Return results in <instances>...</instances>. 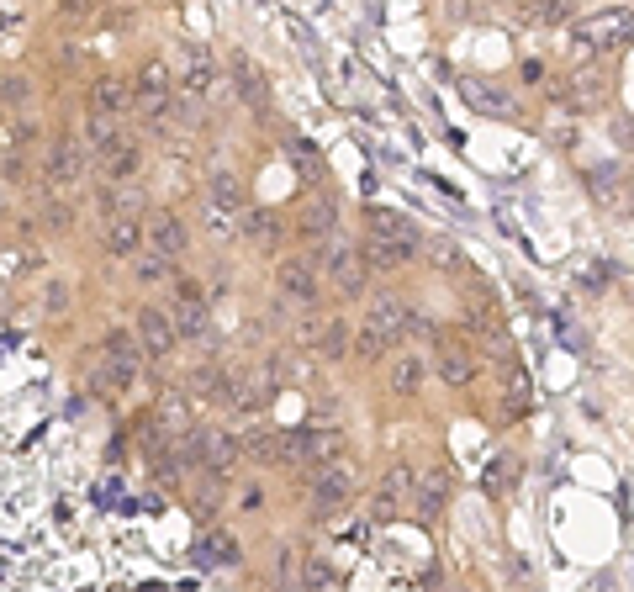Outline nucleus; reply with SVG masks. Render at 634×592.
I'll list each match as a JSON object with an SVG mask.
<instances>
[{
  "instance_id": "obj_1",
  "label": "nucleus",
  "mask_w": 634,
  "mask_h": 592,
  "mask_svg": "<svg viewBox=\"0 0 634 592\" xmlns=\"http://www.w3.org/2000/svg\"><path fill=\"white\" fill-rule=\"evenodd\" d=\"M175 339H196V344H207L212 339V318H207V296H201L196 281H180L175 286Z\"/></svg>"
},
{
  "instance_id": "obj_2",
  "label": "nucleus",
  "mask_w": 634,
  "mask_h": 592,
  "mask_svg": "<svg viewBox=\"0 0 634 592\" xmlns=\"http://www.w3.org/2000/svg\"><path fill=\"white\" fill-rule=\"evenodd\" d=\"M275 286H281L286 302H296V307H317V259H312V254L281 259V265H275Z\"/></svg>"
},
{
  "instance_id": "obj_3",
  "label": "nucleus",
  "mask_w": 634,
  "mask_h": 592,
  "mask_svg": "<svg viewBox=\"0 0 634 592\" xmlns=\"http://www.w3.org/2000/svg\"><path fill=\"white\" fill-rule=\"evenodd\" d=\"M196 455H201V471L233 476V466L244 460V444H238V434H228V429H201L196 434Z\"/></svg>"
},
{
  "instance_id": "obj_4",
  "label": "nucleus",
  "mask_w": 634,
  "mask_h": 592,
  "mask_svg": "<svg viewBox=\"0 0 634 592\" xmlns=\"http://www.w3.org/2000/svg\"><path fill=\"white\" fill-rule=\"evenodd\" d=\"M133 339H138V349H143L148 360H170V355H175V344H180V339H175V328H170V318H164L159 307H143V312H138Z\"/></svg>"
},
{
  "instance_id": "obj_5",
  "label": "nucleus",
  "mask_w": 634,
  "mask_h": 592,
  "mask_svg": "<svg viewBox=\"0 0 634 592\" xmlns=\"http://www.w3.org/2000/svg\"><path fill=\"white\" fill-rule=\"evenodd\" d=\"M354 492V476L344 471V460H317L312 466V497L317 508H344Z\"/></svg>"
},
{
  "instance_id": "obj_6",
  "label": "nucleus",
  "mask_w": 634,
  "mask_h": 592,
  "mask_svg": "<svg viewBox=\"0 0 634 592\" xmlns=\"http://www.w3.org/2000/svg\"><path fill=\"white\" fill-rule=\"evenodd\" d=\"M143 238H148V249H159V254H170V259H180L185 244H191V233H185L180 212H148L143 217Z\"/></svg>"
},
{
  "instance_id": "obj_7",
  "label": "nucleus",
  "mask_w": 634,
  "mask_h": 592,
  "mask_svg": "<svg viewBox=\"0 0 634 592\" xmlns=\"http://www.w3.org/2000/svg\"><path fill=\"white\" fill-rule=\"evenodd\" d=\"M106 254L133 259L143 249V212H106V233H101Z\"/></svg>"
},
{
  "instance_id": "obj_8",
  "label": "nucleus",
  "mask_w": 634,
  "mask_h": 592,
  "mask_svg": "<svg viewBox=\"0 0 634 592\" xmlns=\"http://www.w3.org/2000/svg\"><path fill=\"white\" fill-rule=\"evenodd\" d=\"M323 270L339 281L344 296H360V291H365V270H360V259H354V244H344V238L323 254Z\"/></svg>"
},
{
  "instance_id": "obj_9",
  "label": "nucleus",
  "mask_w": 634,
  "mask_h": 592,
  "mask_svg": "<svg viewBox=\"0 0 634 592\" xmlns=\"http://www.w3.org/2000/svg\"><path fill=\"white\" fill-rule=\"evenodd\" d=\"M434 370H439V381H444V386H471V381H476V360L465 355L460 344H444V339H439Z\"/></svg>"
},
{
  "instance_id": "obj_10",
  "label": "nucleus",
  "mask_w": 634,
  "mask_h": 592,
  "mask_svg": "<svg viewBox=\"0 0 634 592\" xmlns=\"http://www.w3.org/2000/svg\"><path fill=\"white\" fill-rule=\"evenodd\" d=\"M344 450H349V439H344V429H302V455L312 460H344Z\"/></svg>"
},
{
  "instance_id": "obj_11",
  "label": "nucleus",
  "mask_w": 634,
  "mask_h": 592,
  "mask_svg": "<svg viewBox=\"0 0 634 592\" xmlns=\"http://www.w3.org/2000/svg\"><path fill=\"white\" fill-rule=\"evenodd\" d=\"M233 74H238V96H244V106H254L259 117H270V101H265V74H259L244 53L233 59Z\"/></svg>"
},
{
  "instance_id": "obj_12",
  "label": "nucleus",
  "mask_w": 634,
  "mask_h": 592,
  "mask_svg": "<svg viewBox=\"0 0 634 592\" xmlns=\"http://www.w3.org/2000/svg\"><path fill=\"white\" fill-rule=\"evenodd\" d=\"M413 249H418V244H407V238H381V233H370V244H365V254H370V265H376V270L407 265V259H413Z\"/></svg>"
},
{
  "instance_id": "obj_13",
  "label": "nucleus",
  "mask_w": 634,
  "mask_h": 592,
  "mask_svg": "<svg viewBox=\"0 0 634 592\" xmlns=\"http://www.w3.org/2000/svg\"><path fill=\"white\" fill-rule=\"evenodd\" d=\"M43 180L48 185H74V180H80V148H74V143H53Z\"/></svg>"
},
{
  "instance_id": "obj_14",
  "label": "nucleus",
  "mask_w": 634,
  "mask_h": 592,
  "mask_svg": "<svg viewBox=\"0 0 634 592\" xmlns=\"http://www.w3.org/2000/svg\"><path fill=\"white\" fill-rule=\"evenodd\" d=\"M413 487H418V513L423 518H439L444 497H450V471H428L423 481H413Z\"/></svg>"
},
{
  "instance_id": "obj_15",
  "label": "nucleus",
  "mask_w": 634,
  "mask_h": 592,
  "mask_svg": "<svg viewBox=\"0 0 634 592\" xmlns=\"http://www.w3.org/2000/svg\"><path fill=\"white\" fill-rule=\"evenodd\" d=\"M185 90H191L196 101H207L217 90V69L207 59V48H191V69H185Z\"/></svg>"
},
{
  "instance_id": "obj_16",
  "label": "nucleus",
  "mask_w": 634,
  "mask_h": 592,
  "mask_svg": "<svg viewBox=\"0 0 634 592\" xmlns=\"http://www.w3.org/2000/svg\"><path fill=\"white\" fill-rule=\"evenodd\" d=\"M196 561H201V566H228V561H238V540H233V534H222V529L201 534Z\"/></svg>"
},
{
  "instance_id": "obj_17",
  "label": "nucleus",
  "mask_w": 634,
  "mask_h": 592,
  "mask_svg": "<svg viewBox=\"0 0 634 592\" xmlns=\"http://www.w3.org/2000/svg\"><path fill=\"white\" fill-rule=\"evenodd\" d=\"M386 386H391L397 397H418V392H423V360H418V355H402L397 365H391Z\"/></svg>"
},
{
  "instance_id": "obj_18",
  "label": "nucleus",
  "mask_w": 634,
  "mask_h": 592,
  "mask_svg": "<svg viewBox=\"0 0 634 592\" xmlns=\"http://www.w3.org/2000/svg\"><path fill=\"white\" fill-rule=\"evenodd\" d=\"M391 344H397V339H391L386 328H376V323H360V333H349V349H354L360 360H381Z\"/></svg>"
},
{
  "instance_id": "obj_19",
  "label": "nucleus",
  "mask_w": 634,
  "mask_h": 592,
  "mask_svg": "<svg viewBox=\"0 0 634 592\" xmlns=\"http://www.w3.org/2000/svg\"><path fill=\"white\" fill-rule=\"evenodd\" d=\"M349 333H354V328H349L344 318H333V323H323V333H312V339H317L312 349H317L323 360H344V355H349Z\"/></svg>"
},
{
  "instance_id": "obj_20",
  "label": "nucleus",
  "mask_w": 634,
  "mask_h": 592,
  "mask_svg": "<svg viewBox=\"0 0 634 592\" xmlns=\"http://www.w3.org/2000/svg\"><path fill=\"white\" fill-rule=\"evenodd\" d=\"M127 101H133V90H127L122 80H96L90 85V106H96V117H111V111H122Z\"/></svg>"
},
{
  "instance_id": "obj_21",
  "label": "nucleus",
  "mask_w": 634,
  "mask_h": 592,
  "mask_svg": "<svg viewBox=\"0 0 634 592\" xmlns=\"http://www.w3.org/2000/svg\"><path fill=\"white\" fill-rule=\"evenodd\" d=\"M85 143L96 148V159H111V154H117V148H127L122 127H111L106 117H90V127H85Z\"/></svg>"
},
{
  "instance_id": "obj_22",
  "label": "nucleus",
  "mask_w": 634,
  "mask_h": 592,
  "mask_svg": "<svg viewBox=\"0 0 634 592\" xmlns=\"http://www.w3.org/2000/svg\"><path fill=\"white\" fill-rule=\"evenodd\" d=\"M101 164H106V185H133V180H138V164H143V154H138L133 143H127V148H117V154H111V159H101Z\"/></svg>"
},
{
  "instance_id": "obj_23",
  "label": "nucleus",
  "mask_w": 634,
  "mask_h": 592,
  "mask_svg": "<svg viewBox=\"0 0 634 592\" xmlns=\"http://www.w3.org/2000/svg\"><path fill=\"white\" fill-rule=\"evenodd\" d=\"M370 233H381V238H407V244H418V228L407 217H397V212H376L370 217Z\"/></svg>"
},
{
  "instance_id": "obj_24",
  "label": "nucleus",
  "mask_w": 634,
  "mask_h": 592,
  "mask_svg": "<svg viewBox=\"0 0 634 592\" xmlns=\"http://www.w3.org/2000/svg\"><path fill=\"white\" fill-rule=\"evenodd\" d=\"M133 259H138V265H133V275H138L143 286H154V281H164V275H170V254H159V249H148V254L138 249Z\"/></svg>"
},
{
  "instance_id": "obj_25",
  "label": "nucleus",
  "mask_w": 634,
  "mask_h": 592,
  "mask_svg": "<svg viewBox=\"0 0 634 592\" xmlns=\"http://www.w3.org/2000/svg\"><path fill=\"white\" fill-rule=\"evenodd\" d=\"M32 101V85L22 74H0V106H27Z\"/></svg>"
},
{
  "instance_id": "obj_26",
  "label": "nucleus",
  "mask_w": 634,
  "mask_h": 592,
  "mask_svg": "<svg viewBox=\"0 0 634 592\" xmlns=\"http://www.w3.org/2000/svg\"><path fill=\"white\" fill-rule=\"evenodd\" d=\"M587 185H592V196H598V201L624 196V180H619V170H592V175H587Z\"/></svg>"
},
{
  "instance_id": "obj_27",
  "label": "nucleus",
  "mask_w": 634,
  "mask_h": 592,
  "mask_svg": "<svg viewBox=\"0 0 634 592\" xmlns=\"http://www.w3.org/2000/svg\"><path fill=\"white\" fill-rule=\"evenodd\" d=\"M328 582V561H317V555H302V582H296V592H317Z\"/></svg>"
},
{
  "instance_id": "obj_28",
  "label": "nucleus",
  "mask_w": 634,
  "mask_h": 592,
  "mask_svg": "<svg viewBox=\"0 0 634 592\" xmlns=\"http://www.w3.org/2000/svg\"><path fill=\"white\" fill-rule=\"evenodd\" d=\"M302 233H312V238L333 233V201H323V207H307V217H302Z\"/></svg>"
},
{
  "instance_id": "obj_29",
  "label": "nucleus",
  "mask_w": 634,
  "mask_h": 592,
  "mask_svg": "<svg viewBox=\"0 0 634 592\" xmlns=\"http://www.w3.org/2000/svg\"><path fill=\"white\" fill-rule=\"evenodd\" d=\"M212 196H217V207H222V212H233L238 201H244V191H238V180H233V175H217V180H212Z\"/></svg>"
},
{
  "instance_id": "obj_30",
  "label": "nucleus",
  "mask_w": 634,
  "mask_h": 592,
  "mask_svg": "<svg viewBox=\"0 0 634 592\" xmlns=\"http://www.w3.org/2000/svg\"><path fill=\"white\" fill-rule=\"evenodd\" d=\"M571 16H576V0H545L539 22H571Z\"/></svg>"
},
{
  "instance_id": "obj_31",
  "label": "nucleus",
  "mask_w": 634,
  "mask_h": 592,
  "mask_svg": "<svg viewBox=\"0 0 634 592\" xmlns=\"http://www.w3.org/2000/svg\"><path fill=\"white\" fill-rule=\"evenodd\" d=\"M413 471H407V466H391V476H386V487L381 492H391V497H397V492H413Z\"/></svg>"
},
{
  "instance_id": "obj_32",
  "label": "nucleus",
  "mask_w": 634,
  "mask_h": 592,
  "mask_svg": "<svg viewBox=\"0 0 634 592\" xmlns=\"http://www.w3.org/2000/svg\"><path fill=\"white\" fill-rule=\"evenodd\" d=\"M391 513H397V497H391V492H381V497H376V513H370V518H376V524H386Z\"/></svg>"
},
{
  "instance_id": "obj_33",
  "label": "nucleus",
  "mask_w": 634,
  "mask_h": 592,
  "mask_svg": "<svg viewBox=\"0 0 634 592\" xmlns=\"http://www.w3.org/2000/svg\"><path fill=\"white\" fill-rule=\"evenodd\" d=\"M90 6L96 0H64V16H90Z\"/></svg>"
},
{
  "instance_id": "obj_34",
  "label": "nucleus",
  "mask_w": 634,
  "mask_h": 592,
  "mask_svg": "<svg viewBox=\"0 0 634 592\" xmlns=\"http://www.w3.org/2000/svg\"><path fill=\"white\" fill-rule=\"evenodd\" d=\"M64 302H69V291H64V286H48V307H53V312H59Z\"/></svg>"
},
{
  "instance_id": "obj_35",
  "label": "nucleus",
  "mask_w": 634,
  "mask_h": 592,
  "mask_svg": "<svg viewBox=\"0 0 634 592\" xmlns=\"http://www.w3.org/2000/svg\"><path fill=\"white\" fill-rule=\"evenodd\" d=\"M48 222L53 228H69V207H48Z\"/></svg>"
}]
</instances>
